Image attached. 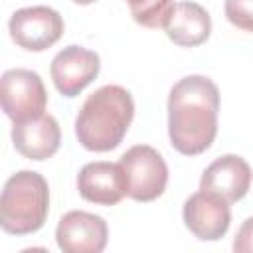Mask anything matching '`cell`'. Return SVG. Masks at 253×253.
I'll return each mask as SVG.
<instances>
[{
    "instance_id": "7",
    "label": "cell",
    "mask_w": 253,
    "mask_h": 253,
    "mask_svg": "<svg viewBox=\"0 0 253 253\" xmlns=\"http://www.w3.org/2000/svg\"><path fill=\"white\" fill-rule=\"evenodd\" d=\"M182 217L186 227L202 241H217L221 239L231 223L229 202L213 192L200 190L192 194L182 210Z\"/></svg>"
},
{
    "instance_id": "5",
    "label": "cell",
    "mask_w": 253,
    "mask_h": 253,
    "mask_svg": "<svg viewBox=\"0 0 253 253\" xmlns=\"http://www.w3.org/2000/svg\"><path fill=\"white\" fill-rule=\"evenodd\" d=\"M2 111L14 123H26L43 115L47 93L42 77L30 69H8L0 81Z\"/></svg>"
},
{
    "instance_id": "17",
    "label": "cell",
    "mask_w": 253,
    "mask_h": 253,
    "mask_svg": "<svg viewBox=\"0 0 253 253\" xmlns=\"http://www.w3.org/2000/svg\"><path fill=\"white\" fill-rule=\"evenodd\" d=\"M75 4H81V6H87V4H93V2H97V0H73Z\"/></svg>"
},
{
    "instance_id": "6",
    "label": "cell",
    "mask_w": 253,
    "mask_h": 253,
    "mask_svg": "<svg viewBox=\"0 0 253 253\" xmlns=\"http://www.w3.org/2000/svg\"><path fill=\"white\" fill-rule=\"evenodd\" d=\"M10 38L28 51H43L63 36V18L47 6L20 8L8 22Z\"/></svg>"
},
{
    "instance_id": "2",
    "label": "cell",
    "mask_w": 253,
    "mask_h": 253,
    "mask_svg": "<svg viewBox=\"0 0 253 253\" xmlns=\"http://www.w3.org/2000/svg\"><path fill=\"white\" fill-rule=\"evenodd\" d=\"M134 117V103L121 85H105L91 93L75 119V134L83 148L109 152L117 148Z\"/></svg>"
},
{
    "instance_id": "16",
    "label": "cell",
    "mask_w": 253,
    "mask_h": 253,
    "mask_svg": "<svg viewBox=\"0 0 253 253\" xmlns=\"http://www.w3.org/2000/svg\"><path fill=\"white\" fill-rule=\"evenodd\" d=\"M235 253H253V217L245 219L233 239Z\"/></svg>"
},
{
    "instance_id": "3",
    "label": "cell",
    "mask_w": 253,
    "mask_h": 253,
    "mask_svg": "<svg viewBox=\"0 0 253 253\" xmlns=\"http://www.w3.org/2000/svg\"><path fill=\"white\" fill-rule=\"evenodd\" d=\"M49 188L42 174L20 170L4 184L0 198V225L6 233L28 235L38 231L47 217Z\"/></svg>"
},
{
    "instance_id": "1",
    "label": "cell",
    "mask_w": 253,
    "mask_h": 253,
    "mask_svg": "<svg viewBox=\"0 0 253 253\" xmlns=\"http://www.w3.org/2000/svg\"><path fill=\"white\" fill-rule=\"evenodd\" d=\"M219 91L210 77H182L168 97V134L186 156L206 152L217 134Z\"/></svg>"
},
{
    "instance_id": "10",
    "label": "cell",
    "mask_w": 253,
    "mask_h": 253,
    "mask_svg": "<svg viewBox=\"0 0 253 253\" xmlns=\"http://www.w3.org/2000/svg\"><path fill=\"white\" fill-rule=\"evenodd\" d=\"M79 196L97 206H115L126 196V180L121 164L89 162L77 176Z\"/></svg>"
},
{
    "instance_id": "4",
    "label": "cell",
    "mask_w": 253,
    "mask_h": 253,
    "mask_svg": "<svg viewBox=\"0 0 253 253\" xmlns=\"http://www.w3.org/2000/svg\"><path fill=\"white\" fill-rule=\"evenodd\" d=\"M125 180L126 196L136 202H152L166 190L168 166L158 150L148 144H136L128 148L119 160Z\"/></svg>"
},
{
    "instance_id": "14",
    "label": "cell",
    "mask_w": 253,
    "mask_h": 253,
    "mask_svg": "<svg viewBox=\"0 0 253 253\" xmlns=\"http://www.w3.org/2000/svg\"><path fill=\"white\" fill-rule=\"evenodd\" d=\"M136 24L144 28H164L174 12V0H126Z\"/></svg>"
},
{
    "instance_id": "15",
    "label": "cell",
    "mask_w": 253,
    "mask_h": 253,
    "mask_svg": "<svg viewBox=\"0 0 253 253\" xmlns=\"http://www.w3.org/2000/svg\"><path fill=\"white\" fill-rule=\"evenodd\" d=\"M225 18L243 32H253V0H225Z\"/></svg>"
},
{
    "instance_id": "8",
    "label": "cell",
    "mask_w": 253,
    "mask_h": 253,
    "mask_svg": "<svg viewBox=\"0 0 253 253\" xmlns=\"http://www.w3.org/2000/svg\"><path fill=\"white\" fill-rule=\"evenodd\" d=\"M107 239V221L101 215L81 210L67 211L55 229L57 247L65 253H101Z\"/></svg>"
},
{
    "instance_id": "11",
    "label": "cell",
    "mask_w": 253,
    "mask_h": 253,
    "mask_svg": "<svg viewBox=\"0 0 253 253\" xmlns=\"http://www.w3.org/2000/svg\"><path fill=\"white\" fill-rule=\"evenodd\" d=\"M251 168L249 164L235 154H225L213 160L202 174L200 190L213 192L221 196L225 202L233 204L241 200L251 186Z\"/></svg>"
},
{
    "instance_id": "9",
    "label": "cell",
    "mask_w": 253,
    "mask_h": 253,
    "mask_svg": "<svg viewBox=\"0 0 253 253\" xmlns=\"http://www.w3.org/2000/svg\"><path fill=\"white\" fill-rule=\"evenodd\" d=\"M99 55L81 45L63 47L51 61L49 73L55 89L63 97L79 95L99 75Z\"/></svg>"
},
{
    "instance_id": "13",
    "label": "cell",
    "mask_w": 253,
    "mask_h": 253,
    "mask_svg": "<svg viewBox=\"0 0 253 253\" xmlns=\"http://www.w3.org/2000/svg\"><path fill=\"white\" fill-rule=\"evenodd\" d=\"M166 36L180 47L202 45L211 32V20L206 8L196 2H178L164 26Z\"/></svg>"
},
{
    "instance_id": "12",
    "label": "cell",
    "mask_w": 253,
    "mask_h": 253,
    "mask_svg": "<svg viewBox=\"0 0 253 253\" xmlns=\"http://www.w3.org/2000/svg\"><path fill=\"white\" fill-rule=\"evenodd\" d=\"M14 148L28 160L51 158L61 142V130L51 115H42L26 123H14L12 126Z\"/></svg>"
}]
</instances>
